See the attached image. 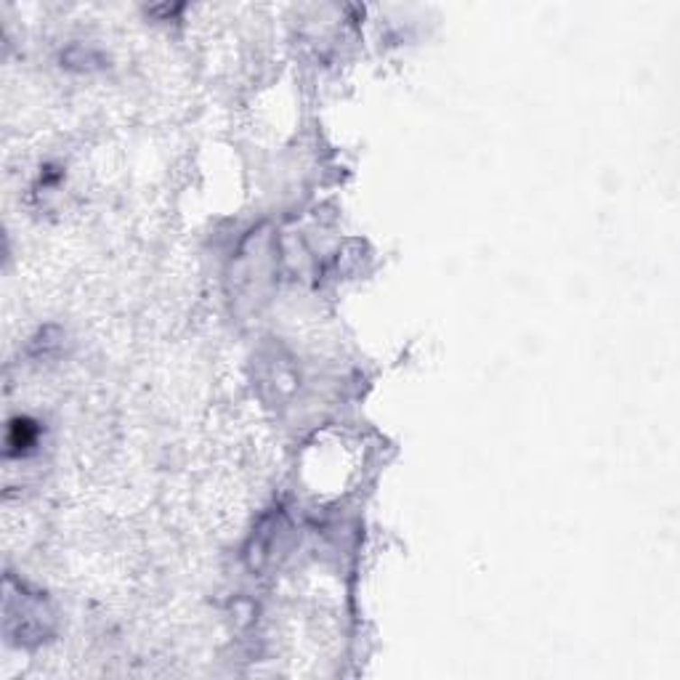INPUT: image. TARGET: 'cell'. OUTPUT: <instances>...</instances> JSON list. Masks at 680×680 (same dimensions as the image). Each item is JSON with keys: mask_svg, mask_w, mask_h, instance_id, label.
<instances>
[{"mask_svg": "<svg viewBox=\"0 0 680 680\" xmlns=\"http://www.w3.org/2000/svg\"><path fill=\"white\" fill-rule=\"evenodd\" d=\"M38 436H41V428H38L35 420H30V418H16V420H11L8 436H5L8 457L27 455V452L38 444Z\"/></svg>", "mask_w": 680, "mask_h": 680, "instance_id": "obj_1", "label": "cell"}]
</instances>
